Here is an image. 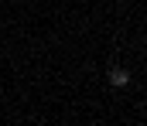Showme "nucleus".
I'll list each match as a JSON object with an SVG mask.
<instances>
[{"label":"nucleus","instance_id":"obj_1","mask_svg":"<svg viewBox=\"0 0 147 126\" xmlns=\"http://www.w3.org/2000/svg\"><path fill=\"white\" fill-rule=\"evenodd\" d=\"M110 85L113 89H127L130 85V72L127 68H110Z\"/></svg>","mask_w":147,"mask_h":126}]
</instances>
